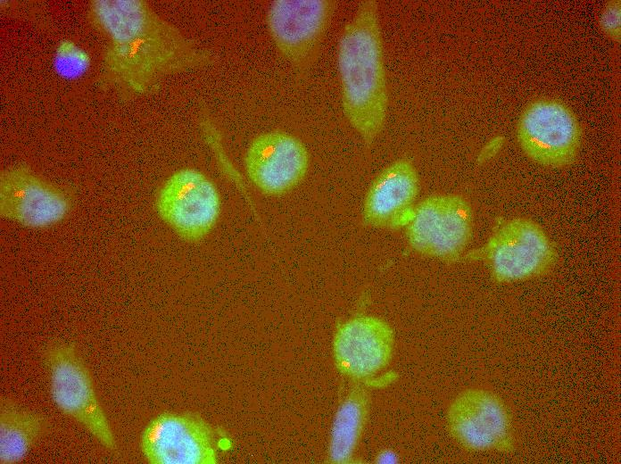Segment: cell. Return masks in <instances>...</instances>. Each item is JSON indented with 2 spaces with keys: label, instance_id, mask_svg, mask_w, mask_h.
I'll use <instances>...</instances> for the list:
<instances>
[{
  "label": "cell",
  "instance_id": "6da1fadb",
  "mask_svg": "<svg viewBox=\"0 0 621 464\" xmlns=\"http://www.w3.org/2000/svg\"><path fill=\"white\" fill-rule=\"evenodd\" d=\"M89 21L106 40L107 79L134 95L155 90L167 77L211 64L213 54L143 0H94Z\"/></svg>",
  "mask_w": 621,
  "mask_h": 464
},
{
  "label": "cell",
  "instance_id": "7a4b0ae2",
  "mask_svg": "<svg viewBox=\"0 0 621 464\" xmlns=\"http://www.w3.org/2000/svg\"><path fill=\"white\" fill-rule=\"evenodd\" d=\"M345 119L372 145L385 127L388 87L379 4L360 1L339 37L336 53Z\"/></svg>",
  "mask_w": 621,
  "mask_h": 464
},
{
  "label": "cell",
  "instance_id": "3957f363",
  "mask_svg": "<svg viewBox=\"0 0 621 464\" xmlns=\"http://www.w3.org/2000/svg\"><path fill=\"white\" fill-rule=\"evenodd\" d=\"M44 361L49 371L50 394L55 406L82 426L101 445L112 453L118 445L97 399L87 367L73 344L48 346Z\"/></svg>",
  "mask_w": 621,
  "mask_h": 464
},
{
  "label": "cell",
  "instance_id": "277c9868",
  "mask_svg": "<svg viewBox=\"0 0 621 464\" xmlns=\"http://www.w3.org/2000/svg\"><path fill=\"white\" fill-rule=\"evenodd\" d=\"M493 279L501 284L527 281L549 274L558 251L544 229L528 218L499 225L483 249Z\"/></svg>",
  "mask_w": 621,
  "mask_h": 464
},
{
  "label": "cell",
  "instance_id": "5b68a950",
  "mask_svg": "<svg viewBox=\"0 0 621 464\" xmlns=\"http://www.w3.org/2000/svg\"><path fill=\"white\" fill-rule=\"evenodd\" d=\"M451 438L475 452H509L515 446V427L510 410L495 392L472 387L458 394L446 412Z\"/></svg>",
  "mask_w": 621,
  "mask_h": 464
},
{
  "label": "cell",
  "instance_id": "8992f818",
  "mask_svg": "<svg viewBox=\"0 0 621 464\" xmlns=\"http://www.w3.org/2000/svg\"><path fill=\"white\" fill-rule=\"evenodd\" d=\"M405 230L408 243L415 252L443 261H454L470 242L472 208L458 195H429L415 205Z\"/></svg>",
  "mask_w": 621,
  "mask_h": 464
},
{
  "label": "cell",
  "instance_id": "52a82bcc",
  "mask_svg": "<svg viewBox=\"0 0 621 464\" xmlns=\"http://www.w3.org/2000/svg\"><path fill=\"white\" fill-rule=\"evenodd\" d=\"M336 6L334 0H275L269 4V34L277 52L297 71H306L317 60Z\"/></svg>",
  "mask_w": 621,
  "mask_h": 464
},
{
  "label": "cell",
  "instance_id": "ba28073f",
  "mask_svg": "<svg viewBox=\"0 0 621 464\" xmlns=\"http://www.w3.org/2000/svg\"><path fill=\"white\" fill-rule=\"evenodd\" d=\"M517 139L524 153L548 168H564L576 159L581 146V128L572 110L554 98H538L522 112Z\"/></svg>",
  "mask_w": 621,
  "mask_h": 464
},
{
  "label": "cell",
  "instance_id": "9c48e42d",
  "mask_svg": "<svg viewBox=\"0 0 621 464\" xmlns=\"http://www.w3.org/2000/svg\"><path fill=\"white\" fill-rule=\"evenodd\" d=\"M160 217L181 237L195 241L212 228L220 211L216 186L200 170L181 169L163 183L156 198Z\"/></svg>",
  "mask_w": 621,
  "mask_h": 464
},
{
  "label": "cell",
  "instance_id": "30bf717a",
  "mask_svg": "<svg viewBox=\"0 0 621 464\" xmlns=\"http://www.w3.org/2000/svg\"><path fill=\"white\" fill-rule=\"evenodd\" d=\"M72 197L66 190L24 165L0 175V212L4 219L32 228L55 225L67 217Z\"/></svg>",
  "mask_w": 621,
  "mask_h": 464
},
{
  "label": "cell",
  "instance_id": "8fae6325",
  "mask_svg": "<svg viewBox=\"0 0 621 464\" xmlns=\"http://www.w3.org/2000/svg\"><path fill=\"white\" fill-rule=\"evenodd\" d=\"M141 450L153 464H214L213 432L190 413H162L152 419L141 435Z\"/></svg>",
  "mask_w": 621,
  "mask_h": 464
},
{
  "label": "cell",
  "instance_id": "7c38bea8",
  "mask_svg": "<svg viewBox=\"0 0 621 464\" xmlns=\"http://www.w3.org/2000/svg\"><path fill=\"white\" fill-rule=\"evenodd\" d=\"M310 155L295 136L270 130L257 136L249 145L244 168L252 184L268 195H284L298 186L307 174Z\"/></svg>",
  "mask_w": 621,
  "mask_h": 464
},
{
  "label": "cell",
  "instance_id": "4fadbf2b",
  "mask_svg": "<svg viewBox=\"0 0 621 464\" xmlns=\"http://www.w3.org/2000/svg\"><path fill=\"white\" fill-rule=\"evenodd\" d=\"M394 333L383 319L358 315L338 326L333 341L337 369L345 377L364 380L381 372L390 363Z\"/></svg>",
  "mask_w": 621,
  "mask_h": 464
},
{
  "label": "cell",
  "instance_id": "5bb4252c",
  "mask_svg": "<svg viewBox=\"0 0 621 464\" xmlns=\"http://www.w3.org/2000/svg\"><path fill=\"white\" fill-rule=\"evenodd\" d=\"M419 190L411 161L400 158L386 165L372 180L362 205V220L371 228L399 229L408 224Z\"/></svg>",
  "mask_w": 621,
  "mask_h": 464
},
{
  "label": "cell",
  "instance_id": "9a60e30c",
  "mask_svg": "<svg viewBox=\"0 0 621 464\" xmlns=\"http://www.w3.org/2000/svg\"><path fill=\"white\" fill-rule=\"evenodd\" d=\"M50 427L46 416L21 408L11 399L0 404V463L21 462Z\"/></svg>",
  "mask_w": 621,
  "mask_h": 464
},
{
  "label": "cell",
  "instance_id": "2e32d148",
  "mask_svg": "<svg viewBox=\"0 0 621 464\" xmlns=\"http://www.w3.org/2000/svg\"><path fill=\"white\" fill-rule=\"evenodd\" d=\"M368 413V395L356 386L339 406L331 430L329 459L335 463L352 460Z\"/></svg>",
  "mask_w": 621,
  "mask_h": 464
},
{
  "label": "cell",
  "instance_id": "e0dca14e",
  "mask_svg": "<svg viewBox=\"0 0 621 464\" xmlns=\"http://www.w3.org/2000/svg\"><path fill=\"white\" fill-rule=\"evenodd\" d=\"M600 27L609 39L619 42L621 36V2L612 0L603 7L600 15Z\"/></svg>",
  "mask_w": 621,
  "mask_h": 464
},
{
  "label": "cell",
  "instance_id": "ac0fdd59",
  "mask_svg": "<svg viewBox=\"0 0 621 464\" xmlns=\"http://www.w3.org/2000/svg\"><path fill=\"white\" fill-rule=\"evenodd\" d=\"M60 69L68 74H77L84 69L85 60L77 49L66 48L61 51L57 60Z\"/></svg>",
  "mask_w": 621,
  "mask_h": 464
},
{
  "label": "cell",
  "instance_id": "d6986e66",
  "mask_svg": "<svg viewBox=\"0 0 621 464\" xmlns=\"http://www.w3.org/2000/svg\"><path fill=\"white\" fill-rule=\"evenodd\" d=\"M377 460L381 463H393L397 460V456L395 452L385 450L378 453Z\"/></svg>",
  "mask_w": 621,
  "mask_h": 464
}]
</instances>
